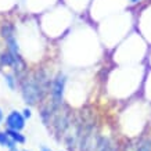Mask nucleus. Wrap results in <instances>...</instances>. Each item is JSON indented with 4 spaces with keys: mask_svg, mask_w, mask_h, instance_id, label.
Masks as SVG:
<instances>
[{
    "mask_svg": "<svg viewBox=\"0 0 151 151\" xmlns=\"http://www.w3.org/2000/svg\"><path fill=\"white\" fill-rule=\"evenodd\" d=\"M25 151H27V150H25Z\"/></svg>",
    "mask_w": 151,
    "mask_h": 151,
    "instance_id": "13",
    "label": "nucleus"
},
{
    "mask_svg": "<svg viewBox=\"0 0 151 151\" xmlns=\"http://www.w3.org/2000/svg\"><path fill=\"white\" fill-rule=\"evenodd\" d=\"M42 151H50V150H49V148H46V147H43V148H42Z\"/></svg>",
    "mask_w": 151,
    "mask_h": 151,
    "instance_id": "10",
    "label": "nucleus"
},
{
    "mask_svg": "<svg viewBox=\"0 0 151 151\" xmlns=\"http://www.w3.org/2000/svg\"><path fill=\"white\" fill-rule=\"evenodd\" d=\"M6 82H7L10 89H14V87H15V81H14L13 75H6Z\"/></svg>",
    "mask_w": 151,
    "mask_h": 151,
    "instance_id": "7",
    "label": "nucleus"
},
{
    "mask_svg": "<svg viewBox=\"0 0 151 151\" xmlns=\"http://www.w3.org/2000/svg\"><path fill=\"white\" fill-rule=\"evenodd\" d=\"M1 119H3V110L0 108V122H1Z\"/></svg>",
    "mask_w": 151,
    "mask_h": 151,
    "instance_id": "9",
    "label": "nucleus"
},
{
    "mask_svg": "<svg viewBox=\"0 0 151 151\" xmlns=\"http://www.w3.org/2000/svg\"><path fill=\"white\" fill-rule=\"evenodd\" d=\"M0 146L7 147L10 150H14L15 146H17V143L10 137V134L7 132H0Z\"/></svg>",
    "mask_w": 151,
    "mask_h": 151,
    "instance_id": "4",
    "label": "nucleus"
},
{
    "mask_svg": "<svg viewBox=\"0 0 151 151\" xmlns=\"http://www.w3.org/2000/svg\"><path fill=\"white\" fill-rule=\"evenodd\" d=\"M43 79L39 78H28L22 82V97L28 104H36L40 100L45 92V86L42 85Z\"/></svg>",
    "mask_w": 151,
    "mask_h": 151,
    "instance_id": "1",
    "label": "nucleus"
},
{
    "mask_svg": "<svg viewBox=\"0 0 151 151\" xmlns=\"http://www.w3.org/2000/svg\"><path fill=\"white\" fill-rule=\"evenodd\" d=\"M137 151H151V140H146V142H143L140 146H139Z\"/></svg>",
    "mask_w": 151,
    "mask_h": 151,
    "instance_id": "6",
    "label": "nucleus"
},
{
    "mask_svg": "<svg viewBox=\"0 0 151 151\" xmlns=\"http://www.w3.org/2000/svg\"><path fill=\"white\" fill-rule=\"evenodd\" d=\"M22 112H24L22 115L25 116V118H31V116H32V114H31V110H29V108H25Z\"/></svg>",
    "mask_w": 151,
    "mask_h": 151,
    "instance_id": "8",
    "label": "nucleus"
},
{
    "mask_svg": "<svg viewBox=\"0 0 151 151\" xmlns=\"http://www.w3.org/2000/svg\"><path fill=\"white\" fill-rule=\"evenodd\" d=\"M64 89H65V76L63 73H58L55 79L53 81L51 85V99L54 105H60L63 103V97H64Z\"/></svg>",
    "mask_w": 151,
    "mask_h": 151,
    "instance_id": "2",
    "label": "nucleus"
},
{
    "mask_svg": "<svg viewBox=\"0 0 151 151\" xmlns=\"http://www.w3.org/2000/svg\"><path fill=\"white\" fill-rule=\"evenodd\" d=\"M11 151H18V150H15V148H14V150H11Z\"/></svg>",
    "mask_w": 151,
    "mask_h": 151,
    "instance_id": "12",
    "label": "nucleus"
},
{
    "mask_svg": "<svg viewBox=\"0 0 151 151\" xmlns=\"http://www.w3.org/2000/svg\"><path fill=\"white\" fill-rule=\"evenodd\" d=\"M129 1H130V3H137L139 0H129Z\"/></svg>",
    "mask_w": 151,
    "mask_h": 151,
    "instance_id": "11",
    "label": "nucleus"
},
{
    "mask_svg": "<svg viewBox=\"0 0 151 151\" xmlns=\"http://www.w3.org/2000/svg\"><path fill=\"white\" fill-rule=\"evenodd\" d=\"M6 132L10 134V137L13 139L14 142L19 144V143H25V137H24V134L19 130H11V129H7Z\"/></svg>",
    "mask_w": 151,
    "mask_h": 151,
    "instance_id": "5",
    "label": "nucleus"
},
{
    "mask_svg": "<svg viewBox=\"0 0 151 151\" xmlns=\"http://www.w3.org/2000/svg\"><path fill=\"white\" fill-rule=\"evenodd\" d=\"M6 126L11 130H22L25 128V116L18 111H11L6 118Z\"/></svg>",
    "mask_w": 151,
    "mask_h": 151,
    "instance_id": "3",
    "label": "nucleus"
}]
</instances>
